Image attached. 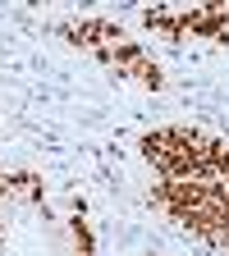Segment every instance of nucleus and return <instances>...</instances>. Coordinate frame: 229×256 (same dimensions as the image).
Returning a JSON list of instances; mask_svg holds the SVG:
<instances>
[{
    "instance_id": "nucleus-2",
    "label": "nucleus",
    "mask_w": 229,
    "mask_h": 256,
    "mask_svg": "<svg viewBox=\"0 0 229 256\" xmlns=\"http://www.w3.org/2000/svg\"><path fill=\"white\" fill-rule=\"evenodd\" d=\"M147 23H156V28H165V32H174V37H215V42H224L229 37V10L224 5H192V10H179V14H147Z\"/></svg>"
},
{
    "instance_id": "nucleus-1",
    "label": "nucleus",
    "mask_w": 229,
    "mask_h": 256,
    "mask_svg": "<svg viewBox=\"0 0 229 256\" xmlns=\"http://www.w3.org/2000/svg\"><path fill=\"white\" fill-rule=\"evenodd\" d=\"M142 160L156 170V202L229 256V146L197 128H160L142 138Z\"/></svg>"
}]
</instances>
